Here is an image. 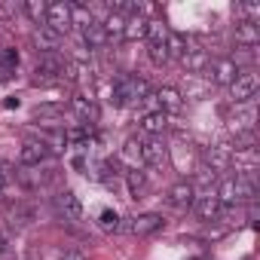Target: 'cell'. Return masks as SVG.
<instances>
[{
    "mask_svg": "<svg viewBox=\"0 0 260 260\" xmlns=\"http://www.w3.org/2000/svg\"><path fill=\"white\" fill-rule=\"evenodd\" d=\"M150 95V83L144 77H119L110 86V104L128 107V104H141Z\"/></svg>",
    "mask_w": 260,
    "mask_h": 260,
    "instance_id": "cell-1",
    "label": "cell"
},
{
    "mask_svg": "<svg viewBox=\"0 0 260 260\" xmlns=\"http://www.w3.org/2000/svg\"><path fill=\"white\" fill-rule=\"evenodd\" d=\"M64 68H68V64H64L55 52H46V55H40L37 64H34L31 83H34V86H55V83H61Z\"/></svg>",
    "mask_w": 260,
    "mask_h": 260,
    "instance_id": "cell-2",
    "label": "cell"
},
{
    "mask_svg": "<svg viewBox=\"0 0 260 260\" xmlns=\"http://www.w3.org/2000/svg\"><path fill=\"white\" fill-rule=\"evenodd\" d=\"M257 86H260V80H257V74L254 71H239V77L230 83V95H233V104H248L254 95H257Z\"/></svg>",
    "mask_w": 260,
    "mask_h": 260,
    "instance_id": "cell-3",
    "label": "cell"
},
{
    "mask_svg": "<svg viewBox=\"0 0 260 260\" xmlns=\"http://www.w3.org/2000/svg\"><path fill=\"white\" fill-rule=\"evenodd\" d=\"M190 208H193V214H196L202 223H217V217H220V202H217L214 190H205L202 196H196Z\"/></svg>",
    "mask_w": 260,
    "mask_h": 260,
    "instance_id": "cell-4",
    "label": "cell"
},
{
    "mask_svg": "<svg viewBox=\"0 0 260 260\" xmlns=\"http://www.w3.org/2000/svg\"><path fill=\"white\" fill-rule=\"evenodd\" d=\"M46 28H52L55 34H68L71 31V4H49L46 7Z\"/></svg>",
    "mask_w": 260,
    "mask_h": 260,
    "instance_id": "cell-5",
    "label": "cell"
},
{
    "mask_svg": "<svg viewBox=\"0 0 260 260\" xmlns=\"http://www.w3.org/2000/svg\"><path fill=\"white\" fill-rule=\"evenodd\" d=\"M205 71H208L211 83H217V86H230L239 77V68L233 64V58H211Z\"/></svg>",
    "mask_w": 260,
    "mask_h": 260,
    "instance_id": "cell-6",
    "label": "cell"
},
{
    "mask_svg": "<svg viewBox=\"0 0 260 260\" xmlns=\"http://www.w3.org/2000/svg\"><path fill=\"white\" fill-rule=\"evenodd\" d=\"M52 205H55V214H58L61 220H71V223H74V220H80V217H83V202H80L71 190L58 193Z\"/></svg>",
    "mask_w": 260,
    "mask_h": 260,
    "instance_id": "cell-7",
    "label": "cell"
},
{
    "mask_svg": "<svg viewBox=\"0 0 260 260\" xmlns=\"http://www.w3.org/2000/svg\"><path fill=\"white\" fill-rule=\"evenodd\" d=\"M162 214H156V211H147V214H138V217H132L128 220V233H135V236H153V233H159L162 230Z\"/></svg>",
    "mask_w": 260,
    "mask_h": 260,
    "instance_id": "cell-8",
    "label": "cell"
},
{
    "mask_svg": "<svg viewBox=\"0 0 260 260\" xmlns=\"http://www.w3.org/2000/svg\"><path fill=\"white\" fill-rule=\"evenodd\" d=\"M153 101H156V110H162L166 116L169 113H178L184 107V95L175 86H162L159 92H153Z\"/></svg>",
    "mask_w": 260,
    "mask_h": 260,
    "instance_id": "cell-9",
    "label": "cell"
},
{
    "mask_svg": "<svg viewBox=\"0 0 260 260\" xmlns=\"http://www.w3.org/2000/svg\"><path fill=\"white\" fill-rule=\"evenodd\" d=\"M46 159H49V150H46L43 141H28L19 150V162L25 169H40V162H46Z\"/></svg>",
    "mask_w": 260,
    "mask_h": 260,
    "instance_id": "cell-10",
    "label": "cell"
},
{
    "mask_svg": "<svg viewBox=\"0 0 260 260\" xmlns=\"http://www.w3.org/2000/svg\"><path fill=\"white\" fill-rule=\"evenodd\" d=\"M202 159H205V166H208L211 172H226V169L233 166V147H226V144L208 147V150L202 153Z\"/></svg>",
    "mask_w": 260,
    "mask_h": 260,
    "instance_id": "cell-11",
    "label": "cell"
},
{
    "mask_svg": "<svg viewBox=\"0 0 260 260\" xmlns=\"http://www.w3.org/2000/svg\"><path fill=\"white\" fill-rule=\"evenodd\" d=\"M169 205L175 208V211H187L190 205H193V199H196V190H193V184H187V181H181V184H175L172 190H169Z\"/></svg>",
    "mask_w": 260,
    "mask_h": 260,
    "instance_id": "cell-12",
    "label": "cell"
},
{
    "mask_svg": "<svg viewBox=\"0 0 260 260\" xmlns=\"http://www.w3.org/2000/svg\"><path fill=\"white\" fill-rule=\"evenodd\" d=\"M31 43L40 49V55H46V52H55V49H58V43H61V34H55L52 28L40 25V28L31 34Z\"/></svg>",
    "mask_w": 260,
    "mask_h": 260,
    "instance_id": "cell-13",
    "label": "cell"
},
{
    "mask_svg": "<svg viewBox=\"0 0 260 260\" xmlns=\"http://www.w3.org/2000/svg\"><path fill=\"white\" fill-rule=\"evenodd\" d=\"M71 110L80 116V122L83 125H95L98 122V104L92 101V98H71Z\"/></svg>",
    "mask_w": 260,
    "mask_h": 260,
    "instance_id": "cell-14",
    "label": "cell"
},
{
    "mask_svg": "<svg viewBox=\"0 0 260 260\" xmlns=\"http://www.w3.org/2000/svg\"><path fill=\"white\" fill-rule=\"evenodd\" d=\"M166 156H169V150H166V144H162L159 138L141 141V162H147V166H162Z\"/></svg>",
    "mask_w": 260,
    "mask_h": 260,
    "instance_id": "cell-15",
    "label": "cell"
},
{
    "mask_svg": "<svg viewBox=\"0 0 260 260\" xmlns=\"http://www.w3.org/2000/svg\"><path fill=\"white\" fill-rule=\"evenodd\" d=\"M34 217H37V211H34V205H25V202H16V205H10L7 208V220H10V226H28V223H34Z\"/></svg>",
    "mask_w": 260,
    "mask_h": 260,
    "instance_id": "cell-16",
    "label": "cell"
},
{
    "mask_svg": "<svg viewBox=\"0 0 260 260\" xmlns=\"http://www.w3.org/2000/svg\"><path fill=\"white\" fill-rule=\"evenodd\" d=\"M236 43H239V49H254L260 43V28L254 22H239L236 25Z\"/></svg>",
    "mask_w": 260,
    "mask_h": 260,
    "instance_id": "cell-17",
    "label": "cell"
},
{
    "mask_svg": "<svg viewBox=\"0 0 260 260\" xmlns=\"http://www.w3.org/2000/svg\"><path fill=\"white\" fill-rule=\"evenodd\" d=\"M141 128H144L147 135L159 138L166 128H169V116H166L162 110H150V113H144V116H141Z\"/></svg>",
    "mask_w": 260,
    "mask_h": 260,
    "instance_id": "cell-18",
    "label": "cell"
},
{
    "mask_svg": "<svg viewBox=\"0 0 260 260\" xmlns=\"http://www.w3.org/2000/svg\"><path fill=\"white\" fill-rule=\"evenodd\" d=\"M147 22L144 16H128L122 28V40H147Z\"/></svg>",
    "mask_w": 260,
    "mask_h": 260,
    "instance_id": "cell-19",
    "label": "cell"
},
{
    "mask_svg": "<svg viewBox=\"0 0 260 260\" xmlns=\"http://www.w3.org/2000/svg\"><path fill=\"white\" fill-rule=\"evenodd\" d=\"M166 49H169V58H184L193 46H190V40H187L181 31H169V37H166Z\"/></svg>",
    "mask_w": 260,
    "mask_h": 260,
    "instance_id": "cell-20",
    "label": "cell"
},
{
    "mask_svg": "<svg viewBox=\"0 0 260 260\" xmlns=\"http://www.w3.org/2000/svg\"><path fill=\"white\" fill-rule=\"evenodd\" d=\"M40 141L46 144L49 153H61L68 147V138H64V128H43L40 132Z\"/></svg>",
    "mask_w": 260,
    "mask_h": 260,
    "instance_id": "cell-21",
    "label": "cell"
},
{
    "mask_svg": "<svg viewBox=\"0 0 260 260\" xmlns=\"http://www.w3.org/2000/svg\"><path fill=\"white\" fill-rule=\"evenodd\" d=\"M83 40H86V46H89V49H104V46L110 43V37H107V31H104V25H101V22L89 25V28L83 31Z\"/></svg>",
    "mask_w": 260,
    "mask_h": 260,
    "instance_id": "cell-22",
    "label": "cell"
},
{
    "mask_svg": "<svg viewBox=\"0 0 260 260\" xmlns=\"http://www.w3.org/2000/svg\"><path fill=\"white\" fill-rule=\"evenodd\" d=\"M16 68H19V52L10 46H0V83L10 80L16 74Z\"/></svg>",
    "mask_w": 260,
    "mask_h": 260,
    "instance_id": "cell-23",
    "label": "cell"
},
{
    "mask_svg": "<svg viewBox=\"0 0 260 260\" xmlns=\"http://www.w3.org/2000/svg\"><path fill=\"white\" fill-rule=\"evenodd\" d=\"M125 184H128L132 199H144V193H147V178H144V172L128 169V172H125Z\"/></svg>",
    "mask_w": 260,
    "mask_h": 260,
    "instance_id": "cell-24",
    "label": "cell"
},
{
    "mask_svg": "<svg viewBox=\"0 0 260 260\" xmlns=\"http://www.w3.org/2000/svg\"><path fill=\"white\" fill-rule=\"evenodd\" d=\"M46 7H49V4H43V0H25V4H22V13L40 28V25H46Z\"/></svg>",
    "mask_w": 260,
    "mask_h": 260,
    "instance_id": "cell-25",
    "label": "cell"
},
{
    "mask_svg": "<svg viewBox=\"0 0 260 260\" xmlns=\"http://www.w3.org/2000/svg\"><path fill=\"white\" fill-rule=\"evenodd\" d=\"M181 61H184V68H187V71H193V74H199V71H205V68H208V61H211V55H208L205 49H190V52H187V55H184Z\"/></svg>",
    "mask_w": 260,
    "mask_h": 260,
    "instance_id": "cell-26",
    "label": "cell"
},
{
    "mask_svg": "<svg viewBox=\"0 0 260 260\" xmlns=\"http://www.w3.org/2000/svg\"><path fill=\"white\" fill-rule=\"evenodd\" d=\"M80 28V31H86L89 25H95V19H92V10L89 7H80V4H71V28Z\"/></svg>",
    "mask_w": 260,
    "mask_h": 260,
    "instance_id": "cell-27",
    "label": "cell"
},
{
    "mask_svg": "<svg viewBox=\"0 0 260 260\" xmlns=\"http://www.w3.org/2000/svg\"><path fill=\"white\" fill-rule=\"evenodd\" d=\"M122 159L132 166V169L141 166V141H138V138H128V141H125V147H122Z\"/></svg>",
    "mask_w": 260,
    "mask_h": 260,
    "instance_id": "cell-28",
    "label": "cell"
},
{
    "mask_svg": "<svg viewBox=\"0 0 260 260\" xmlns=\"http://www.w3.org/2000/svg\"><path fill=\"white\" fill-rule=\"evenodd\" d=\"M98 226H101L104 233H119V230H122V223H119V214H116L113 208H104V211L98 214Z\"/></svg>",
    "mask_w": 260,
    "mask_h": 260,
    "instance_id": "cell-29",
    "label": "cell"
},
{
    "mask_svg": "<svg viewBox=\"0 0 260 260\" xmlns=\"http://www.w3.org/2000/svg\"><path fill=\"white\" fill-rule=\"evenodd\" d=\"M147 55H150V61L156 64V68H166L172 58H169V49H166V43H147Z\"/></svg>",
    "mask_w": 260,
    "mask_h": 260,
    "instance_id": "cell-30",
    "label": "cell"
},
{
    "mask_svg": "<svg viewBox=\"0 0 260 260\" xmlns=\"http://www.w3.org/2000/svg\"><path fill=\"white\" fill-rule=\"evenodd\" d=\"M104 25V31H107V37L113 40V37H122V28H125V19L119 16V13H110L107 16V22H101Z\"/></svg>",
    "mask_w": 260,
    "mask_h": 260,
    "instance_id": "cell-31",
    "label": "cell"
},
{
    "mask_svg": "<svg viewBox=\"0 0 260 260\" xmlns=\"http://www.w3.org/2000/svg\"><path fill=\"white\" fill-rule=\"evenodd\" d=\"M89 135H92V125H80V128H68V132H64L68 144H74V147L86 144V141H89Z\"/></svg>",
    "mask_w": 260,
    "mask_h": 260,
    "instance_id": "cell-32",
    "label": "cell"
},
{
    "mask_svg": "<svg viewBox=\"0 0 260 260\" xmlns=\"http://www.w3.org/2000/svg\"><path fill=\"white\" fill-rule=\"evenodd\" d=\"M61 116V107L58 104H40V107H34V119H58Z\"/></svg>",
    "mask_w": 260,
    "mask_h": 260,
    "instance_id": "cell-33",
    "label": "cell"
},
{
    "mask_svg": "<svg viewBox=\"0 0 260 260\" xmlns=\"http://www.w3.org/2000/svg\"><path fill=\"white\" fill-rule=\"evenodd\" d=\"M239 10L245 13V22H254V25H257V19H260V4H239Z\"/></svg>",
    "mask_w": 260,
    "mask_h": 260,
    "instance_id": "cell-34",
    "label": "cell"
},
{
    "mask_svg": "<svg viewBox=\"0 0 260 260\" xmlns=\"http://www.w3.org/2000/svg\"><path fill=\"white\" fill-rule=\"evenodd\" d=\"M58 260H89L80 248H64V251H58Z\"/></svg>",
    "mask_w": 260,
    "mask_h": 260,
    "instance_id": "cell-35",
    "label": "cell"
},
{
    "mask_svg": "<svg viewBox=\"0 0 260 260\" xmlns=\"http://www.w3.org/2000/svg\"><path fill=\"white\" fill-rule=\"evenodd\" d=\"M19 13H22V7H16V4H0V19H4V22H10Z\"/></svg>",
    "mask_w": 260,
    "mask_h": 260,
    "instance_id": "cell-36",
    "label": "cell"
},
{
    "mask_svg": "<svg viewBox=\"0 0 260 260\" xmlns=\"http://www.w3.org/2000/svg\"><path fill=\"white\" fill-rule=\"evenodd\" d=\"M10 245H13V242H10V236L0 230V254H10Z\"/></svg>",
    "mask_w": 260,
    "mask_h": 260,
    "instance_id": "cell-37",
    "label": "cell"
},
{
    "mask_svg": "<svg viewBox=\"0 0 260 260\" xmlns=\"http://www.w3.org/2000/svg\"><path fill=\"white\" fill-rule=\"evenodd\" d=\"M7 181H10V172H7V166H4V162H0V193H4Z\"/></svg>",
    "mask_w": 260,
    "mask_h": 260,
    "instance_id": "cell-38",
    "label": "cell"
}]
</instances>
